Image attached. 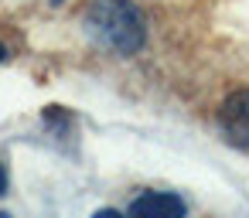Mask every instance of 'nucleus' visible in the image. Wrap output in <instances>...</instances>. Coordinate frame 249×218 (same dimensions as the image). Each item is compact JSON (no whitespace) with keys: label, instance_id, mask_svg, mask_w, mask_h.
I'll list each match as a JSON object with an SVG mask.
<instances>
[{"label":"nucleus","instance_id":"obj_1","mask_svg":"<svg viewBox=\"0 0 249 218\" xmlns=\"http://www.w3.org/2000/svg\"><path fill=\"white\" fill-rule=\"evenodd\" d=\"M89 31L106 48H116L120 55H133L143 41L140 14L126 0H96V7L89 11Z\"/></svg>","mask_w":249,"mask_h":218},{"label":"nucleus","instance_id":"obj_2","mask_svg":"<svg viewBox=\"0 0 249 218\" xmlns=\"http://www.w3.org/2000/svg\"><path fill=\"white\" fill-rule=\"evenodd\" d=\"M218 123H222L225 136H229L235 147L249 150V89H242V92H235V96H229V99L222 102Z\"/></svg>","mask_w":249,"mask_h":218},{"label":"nucleus","instance_id":"obj_3","mask_svg":"<svg viewBox=\"0 0 249 218\" xmlns=\"http://www.w3.org/2000/svg\"><path fill=\"white\" fill-rule=\"evenodd\" d=\"M130 218H184V201L167 191H147L133 201Z\"/></svg>","mask_w":249,"mask_h":218},{"label":"nucleus","instance_id":"obj_4","mask_svg":"<svg viewBox=\"0 0 249 218\" xmlns=\"http://www.w3.org/2000/svg\"><path fill=\"white\" fill-rule=\"evenodd\" d=\"M92 218H123V215H120V211H113V208H103V211H96Z\"/></svg>","mask_w":249,"mask_h":218},{"label":"nucleus","instance_id":"obj_5","mask_svg":"<svg viewBox=\"0 0 249 218\" xmlns=\"http://www.w3.org/2000/svg\"><path fill=\"white\" fill-rule=\"evenodd\" d=\"M7 191V170H4V164H0V194Z\"/></svg>","mask_w":249,"mask_h":218},{"label":"nucleus","instance_id":"obj_6","mask_svg":"<svg viewBox=\"0 0 249 218\" xmlns=\"http://www.w3.org/2000/svg\"><path fill=\"white\" fill-rule=\"evenodd\" d=\"M0 58H4V45H0Z\"/></svg>","mask_w":249,"mask_h":218},{"label":"nucleus","instance_id":"obj_7","mask_svg":"<svg viewBox=\"0 0 249 218\" xmlns=\"http://www.w3.org/2000/svg\"><path fill=\"white\" fill-rule=\"evenodd\" d=\"M0 218H11V215H4V211H0Z\"/></svg>","mask_w":249,"mask_h":218},{"label":"nucleus","instance_id":"obj_8","mask_svg":"<svg viewBox=\"0 0 249 218\" xmlns=\"http://www.w3.org/2000/svg\"><path fill=\"white\" fill-rule=\"evenodd\" d=\"M55 4H62V0H55Z\"/></svg>","mask_w":249,"mask_h":218}]
</instances>
